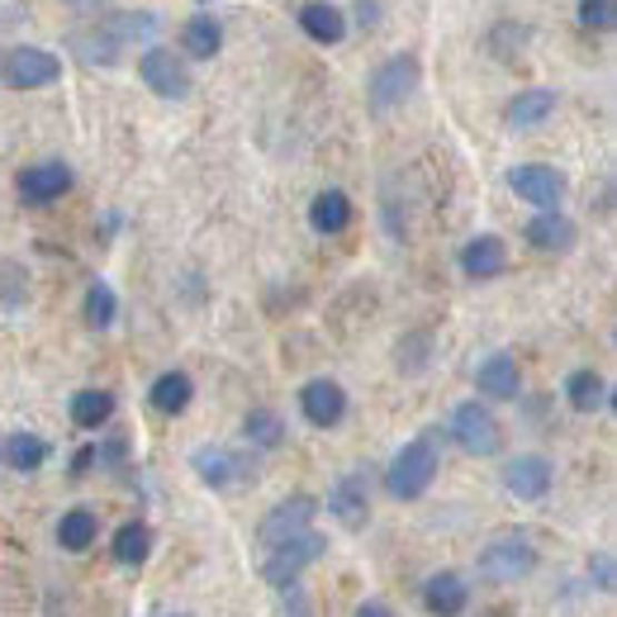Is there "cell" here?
<instances>
[{
  "label": "cell",
  "instance_id": "32",
  "mask_svg": "<svg viewBox=\"0 0 617 617\" xmlns=\"http://www.w3.org/2000/svg\"><path fill=\"white\" fill-rule=\"evenodd\" d=\"M579 24L585 29H613V0H579Z\"/></svg>",
  "mask_w": 617,
  "mask_h": 617
},
{
  "label": "cell",
  "instance_id": "23",
  "mask_svg": "<svg viewBox=\"0 0 617 617\" xmlns=\"http://www.w3.org/2000/svg\"><path fill=\"white\" fill-rule=\"evenodd\" d=\"M309 223L319 228V233H342L351 223V200L342 190H324V196H314V205H309Z\"/></svg>",
  "mask_w": 617,
  "mask_h": 617
},
{
  "label": "cell",
  "instance_id": "38",
  "mask_svg": "<svg viewBox=\"0 0 617 617\" xmlns=\"http://www.w3.org/2000/svg\"><path fill=\"white\" fill-rule=\"evenodd\" d=\"M91 461H96V451H91V447H86V451H81V456H77V461H72V470H77V475H81V470H86V466H91Z\"/></svg>",
  "mask_w": 617,
  "mask_h": 617
},
{
  "label": "cell",
  "instance_id": "36",
  "mask_svg": "<svg viewBox=\"0 0 617 617\" xmlns=\"http://www.w3.org/2000/svg\"><path fill=\"white\" fill-rule=\"evenodd\" d=\"M357 20H361L366 29H376V24H380V0H357Z\"/></svg>",
  "mask_w": 617,
  "mask_h": 617
},
{
  "label": "cell",
  "instance_id": "31",
  "mask_svg": "<svg viewBox=\"0 0 617 617\" xmlns=\"http://www.w3.org/2000/svg\"><path fill=\"white\" fill-rule=\"evenodd\" d=\"M86 324L91 328H110L115 324V314H119V299H115V290L105 286V280H96L91 290H86Z\"/></svg>",
  "mask_w": 617,
  "mask_h": 617
},
{
  "label": "cell",
  "instance_id": "37",
  "mask_svg": "<svg viewBox=\"0 0 617 617\" xmlns=\"http://www.w3.org/2000/svg\"><path fill=\"white\" fill-rule=\"evenodd\" d=\"M357 617H395V613L385 608V604H361V608H357Z\"/></svg>",
  "mask_w": 617,
  "mask_h": 617
},
{
  "label": "cell",
  "instance_id": "39",
  "mask_svg": "<svg viewBox=\"0 0 617 617\" xmlns=\"http://www.w3.org/2000/svg\"><path fill=\"white\" fill-rule=\"evenodd\" d=\"M480 617H514V613H508V608H494V613H480Z\"/></svg>",
  "mask_w": 617,
  "mask_h": 617
},
{
  "label": "cell",
  "instance_id": "4",
  "mask_svg": "<svg viewBox=\"0 0 617 617\" xmlns=\"http://www.w3.org/2000/svg\"><path fill=\"white\" fill-rule=\"evenodd\" d=\"M62 77V62L52 58L48 48H14L6 52V62H0V81L10 86V91H39V86H52Z\"/></svg>",
  "mask_w": 617,
  "mask_h": 617
},
{
  "label": "cell",
  "instance_id": "17",
  "mask_svg": "<svg viewBox=\"0 0 617 617\" xmlns=\"http://www.w3.org/2000/svg\"><path fill=\"white\" fill-rule=\"evenodd\" d=\"M475 385H480V395L489 399H518V361L508 357V351H494L489 361H480V370H475Z\"/></svg>",
  "mask_w": 617,
  "mask_h": 617
},
{
  "label": "cell",
  "instance_id": "10",
  "mask_svg": "<svg viewBox=\"0 0 617 617\" xmlns=\"http://www.w3.org/2000/svg\"><path fill=\"white\" fill-rule=\"evenodd\" d=\"M299 409H305L314 428H338L347 414V390L338 380H309L305 390H299Z\"/></svg>",
  "mask_w": 617,
  "mask_h": 617
},
{
  "label": "cell",
  "instance_id": "12",
  "mask_svg": "<svg viewBox=\"0 0 617 617\" xmlns=\"http://www.w3.org/2000/svg\"><path fill=\"white\" fill-rule=\"evenodd\" d=\"M67 190H72V171H67L62 162H39V167H29L20 176L24 205H52V200H62Z\"/></svg>",
  "mask_w": 617,
  "mask_h": 617
},
{
  "label": "cell",
  "instance_id": "33",
  "mask_svg": "<svg viewBox=\"0 0 617 617\" xmlns=\"http://www.w3.org/2000/svg\"><path fill=\"white\" fill-rule=\"evenodd\" d=\"M422 351H428V338H414L409 347H399V370H409V376H414V370H422V361H428Z\"/></svg>",
  "mask_w": 617,
  "mask_h": 617
},
{
  "label": "cell",
  "instance_id": "5",
  "mask_svg": "<svg viewBox=\"0 0 617 617\" xmlns=\"http://www.w3.org/2000/svg\"><path fill=\"white\" fill-rule=\"evenodd\" d=\"M451 437L470 456H494V451L504 447V428H499V418H494L485 404H461L456 418H451Z\"/></svg>",
  "mask_w": 617,
  "mask_h": 617
},
{
  "label": "cell",
  "instance_id": "2",
  "mask_svg": "<svg viewBox=\"0 0 617 617\" xmlns=\"http://www.w3.org/2000/svg\"><path fill=\"white\" fill-rule=\"evenodd\" d=\"M537 566V546L508 533V537H494L480 556H475V570H480V579H489V585H514V579L533 575Z\"/></svg>",
  "mask_w": 617,
  "mask_h": 617
},
{
  "label": "cell",
  "instance_id": "15",
  "mask_svg": "<svg viewBox=\"0 0 617 617\" xmlns=\"http://www.w3.org/2000/svg\"><path fill=\"white\" fill-rule=\"evenodd\" d=\"M466 604H470L466 579H461V575H451V570L432 575L428 585H422V608H428L432 617H461V613H466Z\"/></svg>",
  "mask_w": 617,
  "mask_h": 617
},
{
  "label": "cell",
  "instance_id": "26",
  "mask_svg": "<svg viewBox=\"0 0 617 617\" xmlns=\"http://www.w3.org/2000/svg\"><path fill=\"white\" fill-rule=\"evenodd\" d=\"M110 414H115V395L110 390H81L72 399V422H77V428H86V432L105 428V422H110Z\"/></svg>",
  "mask_w": 617,
  "mask_h": 617
},
{
  "label": "cell",
  "instance_id": "11",
  "mask_svg": "<svg viewBox=\"0 0 617 617\" xmlns=\"http://www.w3.org/2000/svg\"><path fill=\"white\" fill-rule=\"evenodd\" d=\"M190 466H196V475L209 489H233L238 480H247V461L228 447H200L190 456Z\"/></svg>",
  "mask_w": 617,
  "mask_h": 617
},
{
  "label": "cell",
  "instance_id": "35",
  "mask_svg": "<svg viewBox=\"0 0 617 617\" xmlns=\"http://www.w3.org/2000/svg\"><path fill=\"white\" fill-rule=\"evenodd\" d=\"M589 575L598 579V589H613V556H594V566H589Z\"/></svg>",
  "mask_w": 617,
  "mask_h": 617
},
{
  "label": "cell",
  "instance_id": "40",
  "mask_svg": "<svg viewBox=\"0 0 617 617\" xmlns=\"http://www.w3.org/2000/svg\"><path fill=\"white\" fill-rule=\"evenodd\" d=\"M162 617H190V613H162Z\"/></svg>",
  "mask_w": 617,
  "mask_h": 617
},
{
  "label": "cell",
  "instance_id": "3",
  "mask_svg": "<svg viewBox=\"0 0 617 617\" xmlns=\"http://www.w3.org/2000/svg\"><path fill=\"white\" fill-rule=\"evenodd\" d=\"M328 551V537L324 533H305V537H295V541H280L271 546V556H267V566H261V579L276 589H286V585H299V575H305V566H314Z\"/></svg>",
  "mask_w": 617,
  "mask_h": 617
},
{
  "label": "cell",
  "instance_id": "20",
  "mask_svg": "<svg viewBox=\"0 0 617 617\" xmlns=\"http://www.w3.org/2000/svg\"><path fill=\"white\" fill-rule=\"evenodd\" d=\"M190 399H196V385H190L186 370H167V376L152 380V409L157 414H186Z\"/></svg>",
  "mask_w": 617,
  "mask_h": 617
},
{
  "label": "cell",
  "instance_id": "14",
  "mask_svg": "<svg viewBox=\"0 0 617 617\" xmlns=\"http://www.w3.org/2000/svg\"><path fill=\"white\" fill-rule=\"evenodd\" d=\"M504 485L514 499H541L551 489V461L546 456H518V461H508Z\"/></svg>",
  "mask_w": 617,
  "mask_h": 617
},
{
  "label": "cell",
  "instance_id": "8",
  "mask_svg": "<svg viewBox=\"0 0 617 617\" xmlns=\"http://www.w3.org/2000/svg\"><path fill=\"white\" fill-rule=\"evenodd\" d=\"M314 514H319V504L309 499V494H295V499H286V504H276L267 518H261V527H257V537L267 541V546H280V541H295V537H305L309 533V523H314Z\"/></svg>",
  "mask_w": 617,
  "mask_h": 617
},
{
  "label": "cell",
  "instance_id": "30",
  "mask_svg": "<svg viewBox=\"0 0 617 617\" xmlns=\"http://www.w3.org/2000/svg\"><path fill=\"white\" fill-rule=\"evenodd\" d=\"M242 432H247V442L252 447H280L286 442V422H280V414H271V409H252L242 418Z\"/></svg>",
  "mask_w": 617,
  "mask_h": 617
},
{
  "label": "cell",
  "instance_id": "21",
  "mask_svg": "<svg viewBox=\"0 0 617 617\" xmlns=\"http://www.w3.org/2000/svg\"><path fill=\"white\" fill-rule=\"evenodd\" d=\"M119 48H123V43L110 33V24H96L91 33H72V52H77L86 67H115Z\"/></svg>",
  "mask_w": 617,
  "mask_h": 617
},
{
  "label": "cell",
  "instance_id": "29",
  "mask_svg": "<svg viewBox=\"0 0 617 617\" xmlns=\"http://www.w3.org/2000/svg\"><path fill=\"white\" fill-rule=\"evenodd\" d=\"M148 551H152V533L143 523H123L115 533V560L119 566H143Z\"/></svg>",
  "mask_w": 617,
  "mask_h": 617
},
{
  "label": "cell",
  "instance_id": "18",
  "mask_svg": "<svg viewBox=\"0 0 617 617\" xmlns=\"http://www.w3.org/2000/svg\"><path fill=\"white\" fill-rule=\"evenodd\" d=\"M299 29H305L314 43H342L347 14L338 6H328V0H309V6L299 10Z\"/></svg>",
  "mask_w": 617,
  "mask_h": 617
},
{
  "label": "cell",
  "instance_id": "19",
  "mask_svg": "<svg viewBox=\"0 0 617 617\" xmlns=\"http://www.w3.org/2000/svg\"><path fill=\"white\" fill-rule=\"evenodd\" d=\"M527 242L541 247V252H570V247H575V223L560 215V209L537 215L533 223H527Z\"/></svg>",
  "mask_w": 617,
  "mask_h": 617
},
{
  "label": "cell",
  "instance_id": "34",
  "mask_svg": "<svg viewBox=\"0 0 617 617\" xmlns=\"http://www.w3.org/2000/svg\"><path fill=\"white\" fill-rule=\"evenodd\" d=\"M286 617H314L309 594L299 589V585H286Z\"/></svg>",
  "mask_w": 617,
  "mask_h": 617
},
{
  "label": "cell",
  "instance_id": "28",
  "mask_svg": "<svg viewBox=\"0 0 617 617\" xmlns=\"http://www.w3.org/2000/svg\"><path fill=\"white\" fill-rule=\"evenodd\" d=\"M181 43H186V52H190V58H215V52L223 48V29H219V20H215V14H196V20L186 24Z\"/></svg>",
  "mask_w": 617,
  "mask_h": 617
},
{
  "label": "cell",
  "instance_id": "1",
  "mask_svg": "<svg viewBox=\"0 0 617 617\" xmlns=\"http://www.w3.org/2000/svg\"><path fill=\"white\" fill-rule=\"evenodd\" d=\"M432 480H437V447L428 442V437L409 442L390 461V470H385V489H390L395 499H422Z\"/></svg>",
  "mask_w": 617,
  "mask_h": 617
},
{
  "label": "cell",
  "instance_id": "22",
  "mask_svg": "<svg viewBox=\"0 0 617 617\" xmlns=\"http://www.w3.org/2000/svg\"><path fill=\"white\" fill-rule=\"evenodd\" d=\"M0 456H6V466L10 470H39L48 461V442L43 437H33V432H10L6 442H0Z\"/></svg>",
  "mask_w": 617,
  "mask_h": 617
},
{
  "label": "cell",
  "instance_id": "27",
  "mask_svg": "<svg viewBox=\"0 0 617 617\" xmlns=\"http://www.w3.org/2000/svg\"><path fill=\"white\" fill-rule=\"evenodd\" d=\"M96 533H100V518L91 508H72V514H62V523H58L62 551H86V546L96 541Z\"/></svg>",
  "mask_w": 617,
  "mask_h": 617
},
{
  "label": "cell",
  "instance_id": "13",
  "mask_svg": "<svg viewBox=\"0 0 617 617\" xmlns=\"http://www.w3.org/2000/svg\"><path fill=\"white\" fill-rule=\"evenodd\" d=\"M328 514L338 518L342 527H361L370 518V489H366V475H342L328 494Z\"/></svg>",
  "mask_w": 617,
  "mask_h": 617
},
{
  "label": "cell",
  "instance_id": "16",
  "mask_svg": "<svg viewBox=\"0 0 617 617\" xmlns=\"http://www.w3.org/2000/svg\"><path fill=\"white\" fill-rule=\"evenodd\" d=\"M504 267H508L504 238L485 233V238H470V242L461 247V271H466L470 280H494V276H504Z\"/></svg>",
  "mask_w": 617,
  "mask_h": 617
},
{
  "label": "cell",
  "instance_id": "25",
  "mask_svg": "<svg viewBox=\"0 0 617 617\" xmlns=\"http://www.w3.org/2000/svg\"><path fill=\"white\" fill-rule=\"evenodd\" d=\"M566 399H570V409L594 414V409H604V404H608V385H604L598 370H575V376L566 380Z\"/></svg>",
  "mask_w": 617,
  "mask_h": 617
},
{
  "label": "cell",
  "instance_id": "24",
  "mask_svg": "<svg viewBox=\"0 0 617 617\" xmlns=\"http://www.w3.org/2000/svg\"><path fill=\"white\" fill-rule=\"evenodd\" d=\"M551 110H556V91H523L514 105H508V123H514V129H537L541 119H551Z\"/></svg>",
  "mask_w": 617,
  "mask_h": 617
},
{
  "label": "cell",
  "instance_id": "7",
  "mask_svg": "<svg viewBox=\"0 0 617 617\" xmlns=\"http://www.w3.org/2000/svg\"><path fill=\"white\" fill-rule=\"evenodd\" d=\"M414 86H418V58L414 52L390 58L385 67H376V77H370V110H395L399 100H409Z\"/></svg>",
  "mask_w": 617,
  "mask_h": 617
},
{
  "label": "cell",
  "instance_id": "9",
  "mask_svg": "<svg viewBox=\"0 0 617 617\" xmlns=\"http://www.w3.org/2000/svg\"><path fill=\"white\" fill-rule=\"evenodd\" d=\"M138 77H143L148 91H157L162 100L190 96V72H186V62H176V52H167V48H148L143 58H138Z\"/></svg>",
  "mask_w": 617,
  "mask_h": 617
},
{
  "label": "cell",
  "instance_id": "6",
  "mask_svg": "<svg viewBox=\"0 0 617 617\" xmlns=\"http://www.w3.org/2000/svg\"><path fill=\"white\" fill-rule=\"evenodd\" d=\"M508 186L518 190V200L537 205L541 215H551V209H560V200H566V176H560L556 167H541V162L514 167L508 171Z\"/></svg>",
  "mask_w": 617,
  "mask_h": 617
}]
</instances>
